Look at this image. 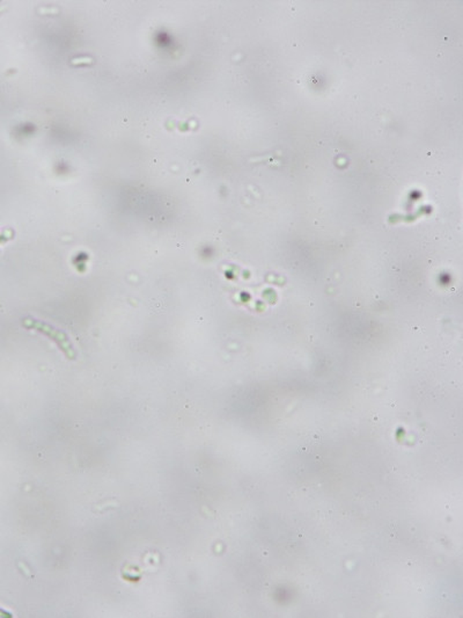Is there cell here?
<instances>
[{
  "instance_id": "6da1fadb",
  "label": "cell",
  "mask_w": 463,
  "mask_h": 618,
  "mask_svg": "<svg viewBox=\"0 0 463 618\" xmlns=\"http://www.w3.org/2000/svg\"><path fill=\"white\" fill-rule=\"evenodd\" d=\"M29 327L34 328L36 331H40L43 334L48 335L49 338L52 339L59 346V348L65 353L68 357H74V350L73 346L69 340V337L64 332L59 331L57 328L52 327L50 325L45 324L43 321L35 320V319H29Z\"/></svg>"
}]
</instances>
